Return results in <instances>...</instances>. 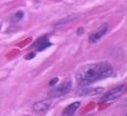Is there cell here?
Here are the masks:
<instances>
[{"mask_svg": "<svg viewBox=\"0 0 127 116\" xmlns=\"http://www.w3.org/2000/svg\"><path fill=\"white\" fill-rule=\"evenodd\" d=\"M126 90H127V85H125V84L119 85V87H115V88L111 89L109 91H107V93L105 94L104 96L101 97L100 102H102V103L113 102V101H115L117 98H119L121 95H124V94L126 93Z\"/></svg>", "mask_w": 127, "mask_h": 116, "instance_id": "cell-2", "label": "cell"}, {"mask_svg": "<svg viewBox=\"0 0 127 116\" xmlns=\"http://www.w3.org/2000/svg\"><path fill=\"white\" fill-rule=\"evenodd\" d=\"M57 82H58V78L55 77V78H53V79H52V81L50 82V85H54V84L57 83Z\"/></svg>", "mask_w": 127, "mask_h": 116, "instance_id": "cell-11", "label": "cell"}, {"mask_svg": "<svg viewBox=\"0 0 127 116\" xmlns=\"http://www.w3.org/2000/svg\"><path fill=\"white\" fill-rule=\"evenodd\" d=\"M126 116H127V115H126Z\"/></svg>", "mask_w": 127, "mask_h": 116, "instance_id": "cell-13", "label": "cell"}, {"mask_svg": "<svg viewBox=\"0 0 127 116\" xmlns=\"http://www.w3.org/2000/svg\"><path fill=\"white\" fill-rule=\"evenodd\" d=\"M51 103H52V101L51 100H46V101H39V102H36L33 104V110L34 112H45V110H47L48 108L51 107Z\"/></svg>", "mask_w": 127, "mask_h": 116, "instance_id": "cell-6", "label": "cell"}, {"mask_svg": "<svg viewBox=\"0 0 127 116\" xmlns=\"http://www.w3.org/2000/svg\"><path fill=\"white\" fill-rule=\"evenodd\" d=\"M102 88H81L78 91V95H81V96H94L98 94L102 93Z\"/></svg>", "mask_w": 127, "mask_h": 116, "instance_id": "cell-5", "label": "cell"}, {"mask_svg": "<svg viewBox=\"0 0 127 116\" xmlns=\"http://www.w3.org/2000/svg\"><path fill=\"white\" fill-rule=\"evenodd\" d=\"M113 75V68L107 62L93 63L81 66L75 74V79L79 87H87L99 79H104Z\"/></svg>", "mask_w": 127, "mask_h": 116, "instance_id": "cell-1", "label": "cell"}, {"mask_svg": "<svg viewBox=\"0 0 127 116\" xmlns=\"http://www.w3.org/2000/svg\"><path fill=\"white\" fill-rule=\"evenodd\" d=\"M108 31V24L107 23H104V24H101L99 27L98 28H95L94 31L90 34V42L91 43H96L98 40H100V38L101 37H104L105 36V33Z\"/></svg>", "mask_w": 127, "mask_h": 116, "instance_id": "cell-4", "label": "cell"}, {"mask_svg": "<svg viewBox=\"0 0 127 116\" xmlns=\"http://www.w3.org/2000/svg\"><path fill=\"white\" fill-rule=\"evenodd\" d=\"M72 89V81L71 79H67V81H65L63 84H60L58 85L57 88H53L50 90V93H48V96L50 97H60V96H63L65 94H67L69 90Z\"/></svg>", "mask_w": 127, "mask_h": 116, "instance_id": "cell-3", "label": "cell"}, {"mask_svg": "<svg viewBox=\"0 0 127 116\" xmlns=\"http://www.w3.org/2000/svg\"><path fill=\"white\" fill-rule=\"evenodd\" d=\"M79 107H80V102H73L71 104H68L63 110V116H73Z\"/></svg>", "mask_w": 127, "mask_h": 116, "instance_id": "cell-7", "label": "cell"}, {"mask_svg": "<svg viewBox=\"0 0 127 116\" xmlns=\"http://www.w3.org/2000/svg\"><path fill=\"white\" fill-rule=\"evenodd\" d=\"M50 45H51V43L47 40V38H42V39H39V40L35 43V46H36V49H38L39 51H42V50H45L46 47H48Z\"/></svg>", "mask_w": 127, "mask_h": 116, "instance_id": "cell-8", "label": "cell"}, {"mask_svg": "<svg viewBox=\"0 0 127 116\" xmlns=\"http://www.w3.org/2000/svg\"><path fill=\"white\" fill-rule=\"evenodd\" d=\"M33 57H35V53H34V52H32V53L27 55V56H26V59H31V58H33Z\"/></svg>", "mask_w": 127, "mask_h": 116, "instance_id": "cell-10", "label": "cell"}, {"mask_svg": "<svg viewBox=\"0 0 127 116\" xmlns=\"http://www.w3.org/2000/svg\"><path fill=\"white\" fill-rule=\"evenodd\" d=\"M23 15L24 13L21 12V11H19V12H17V14L13 17V20H15V21H18V20H20V19L23 18Z\"/></svg>", "mask_w": 127, "mask_h": 116, "instance_id": "cell-9", "label": "cell"}, {"mask_svg": "<svg viewBox=\"0 0 127 116\" xmlns=\"http://www.w3.org/2000/svg\"><path fill=\"white\" fill-rule=\"evenodd\" d=\"M82 31H84V30H82V28H79V30H78V33H79V34H80V33H82Z\"/></svg>", "mask_w": 127, "mask_h": 116, "instance_id": "cell-12", "label": "cell"}]
</instances>
